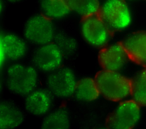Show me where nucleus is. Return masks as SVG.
<instances>
[{
    "label": "nucleus",
    "instance_id": "nucleus-1",
    "mask_svg": "<svg viewBox=\"0 0 146 129\" xmlns=\"http://www.w3.org/2000/svg\"><path fill=\"white\" fill-rule=\"evenodd\" d=\"M39 75L34 66L22 63L10 65L6 71L5 83L12 94L26 96L37 87Z\"/></svg>",
    "mask_w": 146,
    "mask_h": 129
},
{
    "label": "nucleus",
    "instance_id": "nucleus-2",
    "mask_svg": "<svg viewBox=\"0 0 146 129\" xmlns=\"http://www.w3.org/2000/svg\"><path fill=\"white\" fill-rule=\"evenodd\" d=\"M95 80L103 97L113 102L123 101L131 95V80L119 71L103 70Z\"/></svg>",
    "mask_w": 146,
    "mask_h": 129
},
{
    "label": "nucleus",
    "instance_id": "nucleus-3",
    "mask_svg": "<svg viewBox=\"0 0 146 129\" xmlns=\"http://www.w3.org/2000/svg\"><path fill=\"white\" fill-rule=\"evenodd\" d=\"M23 32L24 38L37 46L52 42L56 36L52 20L43 14L30 17L25 23Z\"/></svg>",
    "mask_w": 146,
    "mask_h": 129
},
{
    "label": "nucleus",
    "instance_id": "nucleus-4",
    "mask_svg": "<svg viewBox=\"0 0 146 129\" xmlns=\"http://www.w3.org/2000/svg\"><path fill=\"white\" fill-rule=\"evenodd\" d=\"M99 14L111 30H124L132 23L131 11L125 0H106Z\"/></svg>",
    "mask_w": 146,
    "mask_h": 129
},
{
    "label": "nucleus",
    "instance_id": "nucleus-5",
    "mask_svg": "<svg viewBox=\"0 0 146 129\" xmlns=\"http://www.w3.org/2000/svg\"><path fill=\"white\" fill-rule=\"evenodd\" d=\"M80 30L86 42L96 48L106 46L111 37L112 30L99 14L83 18Z\"/></svg>",
    "mask_w": 146,
    "mask_h": 129
},
{
    "label": "nucleus",
    "instance_id": "nucleus-6",
    "mask_svg": "<svg viewBox=\"0 0 146 129\" xmlns=\"http://www.w3.org/2000/svg\"><path fill=\"white\" fill-rule=\"evenodd\" d=\"M64 57L59 47L54 42H51L38 46L33 53L31 61L37 70L51 72L61 67Z\"/></svg>",
    "mask_w": 146,
    "mask_h": 129
},
{
    "label": "nucleus",
    "instance_id": "nucleus-7",
    "mask_svg": "<svg viewBox=\"0 0 146 129\" xmlns=\"http://www.w3.org/2000/svg\"><path fill=\"white\" fill-rule=\"evenodd\" d=\"M77 80L68 67H60L50 72L46 79L47 88L56 98L67 99L74 94Z\"/></svg>",
    "mask_w": 146,
    "mask_h": 129
},
{
    "label": "nucleus",
    "instance_id": "nucleus-8",
    "mask_svg": "<svg viewBox=\"0 0 146 129\" xmlns=\"http://www.w3.org/2000/svg\"><path fill=\"white\" fill-rule=\"evenodd\" d=\"M140 106L133 99L124 100L113 110L108 119V125L114 129H131L139 123Z\"/></svg>",
    "mask_w": 146,
    "mask_h": 129
},
{
    "label": "nucleus",
    "instance_id": "nucleus-9",
    "mask_svg": "<svg viewBox=\"0 0 146 129\" xmlns=\"http://www.w3.org/2000/svg\"><path fill=\"white\" fill-rule=\"evenodd\" d=\"M27 41L17 34L5 33L0 38L1 65L6 60L17 62L23 59L28 53Z\"/></svg>",
    "mask_w": 146,
    "mask_h": 129
},
{
    "label": "nucleus",
    "instance_id": "nucleus-10",
    "mask_svg": "<svg viewBox=\"0 0 146 129\" xmlns=\"http://www.w3.org/2000/svg\"><path fill=\"white\" fill-rule=\"evenodd\" d=\"M54 97L47 88H36L26 96L24 101L25 110L34 116H44L52 110Z\"/></svg>",
    "mask_w": 146,
    "mask_h": 129
},
{
    "label": "nucleus",
    "instance_id": "nucleus-11",
    "mask_svg": "<svg viewBox=\"0 0 146 129\" xmlns=\"http://www.w3.org/2000/svg\"><path fill=\"white\" fill-rule=\"evenodd\" d=\"M129 59L126 50L120 43H115L103 48L99 54V61L103 70L119 71Z\"/></svg>",
    "mask_w": 146,
    "mask_h": 129
},
{
    "label": "nucleus",
    "instance_id": "nucleus-12",
    "mask_svg": "<svg viewBox=\"0 0 146 129\" xmlns=\"http://www.w3.org/2000/svg\"><path fill=\"white\" fill-rule=\"evenodd\" d=\"M26 119L24 111L14 101L3 99L0 103V128L14 129L21 126Z\"/></svg>",
    "mask_w": 146,
    "mask_h": 129
},
{
    "label": "nucleus",
    "instance_id": "nucleus-13",
    "mask_svg": "<svg viewBox=\"0 0 146 129\" xmlns=\"http://www.w3.org/2000/svg\"><path fill=\"white\" fill-rule=\"evenodd\" d=\"M130 59L146 66V33L136 32L128 36L122 43Z\"/></svg>",
    "mask_w": 146,
    "mask_h": 129
},
{
    "label": "nucleus",
    "instance_id": "nucleus-14",
    "mask_svg": "<svg viewBox=\"0 0 146 129\" xmlns=\"http://www.w3.org/2000/svg\"><path fill=\"white\" fill-rule=\"evenodd\" d=\"M71 125V116L68 110L60 107L50 111L42 120L40 128L43 129H66Z\"/></svg>",
    "mask_w": 146,
    "mask_h": 129
},
{
    "label": "nucleus",
    "instance_id": "nucleus-15",
    "mask_svg": "<svg viewBox=\"0 0 146 129\" xmlns=\"http://www.w3.org/2000/svg\"><path fill=\"white\" fill-rule=\"evenodd\" d=\"M74 95L76 98L83 102H92L98 99L100 95L95 79L84 77L76 83Z\"/></svg>",
    "mask_w": 146,
    "mask_h": 129
},
{
    "label": "nucleus",
    "instance_id": "nucleus-16",
    "mask_svg": "<svg viewBox=\"0 0 146 129\" xmlns=\"http://www.w3.org/2000/svg\"><path fill=\"white\" fill-rule=\"evenodd\" d=\"M42 14L51 20H59L67 17L71 11L67 0H41Z\"/></svg>",
    "mask_w": 146,
    "mask_h": 129
},
{
    "label": "nucleus",
    "instance_id": "nucleus-17",
    "mask_svg": "<svg viewBox=\"0 0 146 129\" xmlns=\"http://www.w3.org/2000/svg\"><path fill=\"white\" fill-rule=\"evenodd\" d=\"M71 11L85 18L99 14L101 4L99 0H67Z\"/></svg>",
    "mask_w": 146,
    "mask_h": 129
},
{
    "label": "nucleus",
    "instance_id": "nucleus-18",
    "mask_svg": "<svg viewBox=\"0 0 146 129\" xmlns=\"http://www.w3.org/2000/svg\"><path fill=\"white\" fill-rule=\"evenodd\" d=\"M131 96L140 106L146 107V68L131 80Z\"/></svg>",
    "mask_w": 146,
    "mask_h": 129
},
{
    "label": "nucleus",
    "instance_id": "nucleus-19",
    "mask_svg": "<svg viewBox=\"0 0 146 129\" xmlns=\"http://www.w3.org/2000/svg\"><path fill=\"white\" fill-rule=\"evenodd\" d=\"M54 42L59 47L64 57L71 55L75 53L77 49L76 40L66 34H58L54 39Z\"/></svg>",
    "mask_w": 146,
    "mask_h": 129
},
{
    "label": "nucleus",
    "instance_id": "nucleus-20",
    "mask_svg": "<svg viewBox=\"0 0 146 129\" xmlns=\"http://www.w3.org/2000/svg\"><path fill=\"white\" fill-rule=\"evenodd\" d=\"M6 1L10 3H18L23 1V0H6Z\"/></svg>",
    "mask_w": 146,
    "mask_h": 129
},
{
    "label": "nucleus",
    "instance_id": "nucleus-21",
    "mask_svg": "<svg viewBox=\"0 0 146 129\" xmlns=\"http://www.w3.org/2000/svg\"><path fill=\"white\" fill-rule=\"evenodd\" d=\"M125 1H137V0H125Z\"/></svg>",
    "mask_w": 146,
    "mask_h": 129
}]
</instances>
